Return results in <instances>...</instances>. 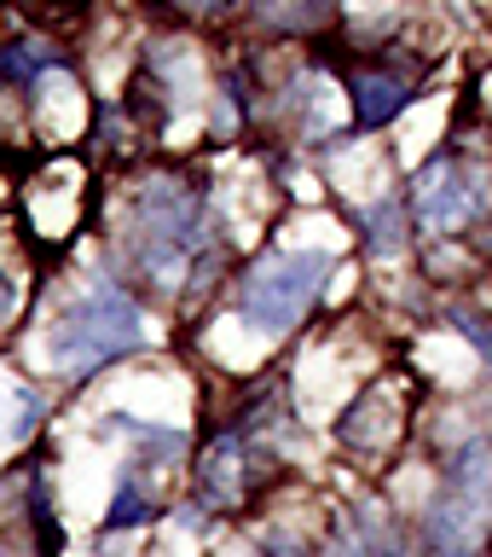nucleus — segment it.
Instances as JSON below:
<instances>
[{"label": "nucleus", "instance_id": "obj_2", "mask_svg": "<svg viewBox=\"0 0 492 557\" xmlns=\"http://www.w3.org/2000/svg\"><path fill=\"white\" fill-rule=\"evenodd\" d=\"M342 261L307 244V250H285V244H267L250 261H238L232 278H226V302H232V320L250 325L261 343H290L295 331L313 320V308L330 296V278H337Z\"/></svg>", "mask_w": 492, "mask_h": 557}, {"label": "nucleus", "instance_id": "obj_13", "mask_svg": "<svg viewBox=\"0 0 492 557\" xmlns=\"http://www.w3.org/2000/svg\"><path fill=\"white\" fill-rule=\"evenodd\" d=\"M441 325H446L458 343H469L476 366L492 377V313H487L481 302H464V296H452V302H441Z\"/></svg>", "mask_w": 492, "mask_h": 557}, {"label": "nucleus", "instance_id": "obj_15", "mask_svg": "<svg viewBox=\"0 0 492 557\" xmlns=\"http://www.w3.org/2000/svg\"><path fill=\"white\" fill-rule=\"evenodd\" d=\"M250 557H319V540H307L295 529H261Z\"/></svg>", "mask_w": 492, "mask_h": 557}, {"label": "nucleus", "instance_id": "obj_3", "mask_svg": "<svg viewBox=\"0 0 492 557\" xmlns=\"http://www.w3.org/2000/svg\"><path fill=\"white\" fill-rule=\"evenodd\" d=\"M406 209L417 238H469L492 221V151L446 139L406 181Z\"/></svg>", "mask_w": 492, "mask_h": 557}, {"label": "nucleus", "instance_id": "obj_4", "mask_svg": "<svg viewBox=\"0 0 492 557\" xmlns=\"http://www.w3.org/2000/svg\"><path fill=\"white\" fill-rule=\"evenodd\" d=\"M273 465H278V453L261 430H250L243 418H226V412L209 418L203 442L191 453V505L209 522H232L255 505Z\"/></svg>", "mask_w": 492, "mask_h": 557}, {"label": "nucleus", "instance_id": "obj_11", "mask_svg": "<svg viewBox=\"0 0 492 557\" xmlns=\"http://www.w3.org/2000/svg\"><path fill=\"white\" fill-rule=\"evenodd\" d=\"M354 233H359V250L377 256V261H400L406 250H417V226H412L406 191L389 186V191H377L371 203H359L354 209Z\"/></svg>", "mask_w": 492, "mask_h": 557}, {"label": "nucleus", "instance_id": "obj_6", "mask_svg": "<svg viewBox=\"0 0 492 557\" xmlns=\"http://www.w3.org/2000/svg\"><path fill=\"white\" fill-rule=\"evenodd\" d=\"M424 64L400 59V41H389V52H365L342 70V104H348V134H382L424 94Z\"/></svg>", "mask_w": 492, "mask_h": 557}, {"label": "nucleus", "instance_id": "obj_7", "mask_svg": "<svg viewBox=\"0 0 492 557\" xmlns=\"http://www.w3.org/2000/svg\"><path fill=\"white\" fill-rule=\"evenodd\" d=\"M492 546V494L434 482L429 499L412 511V552L417 557H487Z\"/></svg>", "mask_w": 492, "mask_h": 557}, {"label": "nucleus", "instance_id": "obj_8", "mask_svg": "<svg viewBox=\"0 0 492 557\" xmlns=\"http://www.w3.org/2000/svg\"><path fill=\"white\" fill-rule=\"evenodd\" d=\"M81 209H87V169L76 163V151H41V169L24 181V221L29 244L41 250H64L81 233Z\"/></svg>", "mask_w": 492, "mask_h": 557}, {"label": "nucleus", "instance_id": "obj_12", "mask_svg": "<svg viewBox=\"0 0 492 557\" xmlns=\"http://www.w3.org/2000/svg\"><path fill=\"white\" fill-rule=\"evenodd\" d=\"M64 59H70V52H64V47H52L41 29H17L12 41H0V87L24 94V87L41 76V70L64 64Z\"/></svg>", "mask_w": 492, "mask_h": 557}, {"label": "nucleus", "instance_id": "obj_18", "mask_svg": "<svg viewBox=\"0 0 492 557\" xmlns=\"http://www.w3.org/2000/svg\"><path fill=\"white\" fill-rule=\"evenodd\" d=\"M238 7V0H215V12H232Z\"/></svg>", "mask_w": 492, "mask_h": 557}, {"label": "nucleus", "instance_id": "obj_5", "mask_svg": "<svg viewBox=\"0 0 492 557\" xmlns=\"http://www.w3.org/2000/svg\"><path fill=\"white\" fill-rule=\"evenodd\" d=\"M417 430V377L406 366H377L354 395L342 400V412L330 418V435L348 459H359L365 470H382L406 453Z\"/></svg>", "mask_w": 492, "mask_h": 557}, {"label": "nucleus", "instance_id": "obj_1", "mask_svg": "<svg viewBox=\"0 0 492 557\" xmlns=\"http://www.w3.org/2000/svg\"><path fill=\"white\" fill-rule=\"evenodd\" d=\"M151 343L156 337H151L146 296L116 273H87L81 290L41 325L47 366H52V377H64V383L99 377L104 366L146 355Z\"/></svg>", "mask_w": 492, "mask_h": 557}, {"label": "nucleus", "instance_id": "obj_14", "mask_svg": "<svg viewBox=\"0 0 492 557\" xmlns=\"http://www.w3.org/2000/svg\"><path fill=\"white\" fill-rule=\"evenodd\" d=\"M24 313H29V278L17 273L7 256H0V343H12V337H17Z\"/></svg>", "mask_w": 492, "mask_h": 557}, {"label": "nucleus", "instance_id": "obj_9", "mask_svg": "<svg viewBox=\"0 0 492 557\" xmlns=\"http://www.w3.org/2000/svg\"><path fill=\"white\" fill-rule=\"evenodd\" d=\"M93 99L76 76V59L41 70L29 87H24V122H29V139L41 151H76L87 134H93Z\"/></svg>", "mask_w": 492, "mask_h": 557}, {"label": "nucleus", "instance_id": "obj_16", "mask_svg": "<svg viewBox=\"0 0 492 557\" xmlns=\"http://www.w3.org/2000/svg\"><path fill=\"white\" fill-rule=\"evenodd\" d=\"M17 407H24V412H17V424H12V442H29V435L47 424V395L24 383V389H17Z\"/></svg>", "mask_w": 492, "mask_h": 557}, {"label": "nucleus", "instance_id": "obj_10", "mask_svg": "<svg viewBox=\"0 0 492 557\" xmlns=\"http://www.w3.org/2000/svg\"><path fill=\"white\" fill-rule=\"evenodd\" d=\"M319 557H417L412 552V517L382 494H359L330 511Z\"/></svg>", "mask_w": 492, "mask_h": 557}, {"label": "nucleus", "instance_id": "obj_17", "mask_svg": "<svg viewBox=\"0 0 492 557\" xmlns=\"http://www.w3.org/2000/svg\"><path fill=\"white\" fill-rule=\"evenodd\" d=\"M163 7L174 17H203V12H215V0H163Z\"/></svg>", "mask_w": 492, "mask_h": 557}]
</instances>
